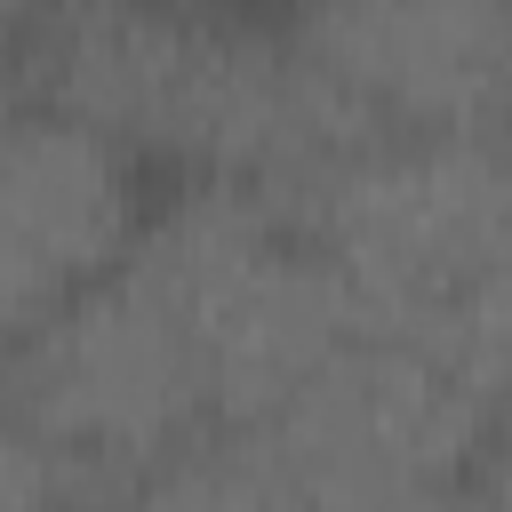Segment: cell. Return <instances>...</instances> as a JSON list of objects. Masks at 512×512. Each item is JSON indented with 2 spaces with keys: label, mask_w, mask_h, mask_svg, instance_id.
<instances>
[{
  "label": "cell",
  "mask_w": 512,
  "mask_h": 512,
  "mask_svg": "<svg viewBox=\"0 0 512 512\" xmlns=\"http://www.w3.org/2000/svg\"><path fill=\"white\" fill-rule=\"evenodd\" d=\"M0 408L24 416L96 496L128 488L136 472L224 440L200 392V368L136 280L128 248L80 296H64L16 352H0Z\"/></svg>",
  "instance_id": "5b68a950"
},
{
  "label": "cell",
  "mask_w": 512,
  "mask_h": 512,
  "mask_svg": "<svg viewBox=\"0 0 512 512\" xmlns=\"http://www.w3.org/2000/svg\"><path fill=\"white\" fill-rule=\"evenodd\" d=\"M360 128H504V0H264Z\"/></svg>",
  "instance_id": "8992f818"
},
{
  "label": "cell",
  "mask_w": 512,
  "mask_h": 512,
  "mask_svg": "<svg viewBox=\"0 0 512 512\" xmlns=\"http://www.w3.org/2000/svg\"><path fill=\"white\" fill-rule=\"evenodd\" d=\"M432 512H504V472H480L472 488H456V496L432 504Z\"/></svg>",
  "instance_id": "8fae6325"
},
{
  "label": "cell",
  "mask_w": 512,
  "mask_h": 512,
  "mask_svg": "<svg viewBox=\"0 0 512 512\" xmlns=\"http://www.w3.org/2000/svg\"><path fill=\"white\" fill-rule=\"evenodd\" d=\"M144 200L152 176L128 152L32 96H0V352L120 264Z\"/></svg>",
  "instance_id": "52a82bcc"
},
{
  "label": "cell",
  "mask_w": 512,
  "mask_h": 512,
  "mask_svg": "<svg viewBox=\"0 0 512 512\" xmlns=\"http://www.w3.org/2000/svg\"><path fill=\"white\" fill-rule=\"evenodd\" d=\"M352 328L408 336L504 392V128H368L288 200Z\"/></svg>",
  "instance_id": "7a4b0ae2"
},
{
  "label": "cell",
  "mask_w": 512,
  "mask_h": 512,
  "mask_svg": "<svg viewBox=\"0 0 512 512\" xmlns=\"http://www.w3.org/2000/svg\"><path fill=\"white\" fill-rule=\"evenodd\" d=\"M96 512H320V504H304L240 432H224V440H200V448L136 472Z\"/></svg>",
  "instance_id": "ba28073f"
},
{
  "label": "cell",
  "mask_w": 512,
  "mask_h": 512,
  "mask_svg": "<svg viewBox=\"0 0 512 512\" xmlns=\"http://www.w3.org/2000/svg\"><path fill=\"white\" fill-rule=\"evenodd\" d=\"M16 96L80 120L152 184H248L272 200L368 136L264 0H40Z\"/></svg>",
  "instance_id": "6da1fadb"
},
{
  "label": "cell",
  "mask_w": 512,
  "mask_h": 512,
  "mask_svg": "<svg viewBox=\"0 0 512 512\" xmlns=\"http://www.w3.org/2000/svg\"><path fill=\"white\" fill-rule=\"evenodd\" d=\"M40 0H0V96H16V56H24V24Z\"/></svg>",
  "instance_id": "30bf717a"
},
{
  "label": "cell",
  "mask_w": 512,
  "mask_h": 512,
  "mask_svg": "<svg viewBox=\"0 0 512 512\" xmlns=\"http://www.w3.org/2000/svg\"><path fill=\"white\" fill-rule=\"evenodd\" d=\"M128 264L176 320L216 432H256L352 336L296 216L248 184H152Z\"/></svg>",
  "instance_id": "3957f363"
},
{
  "label": "cell",
  "mask_w": 512,
  "mask_h": 512,
  "mask_svg": "<svg viewBox=\"0 0 512 512\" xmlns=\"http://www.w3.org/2000/svg\"><path fill=\"white\" fill-rule=\"evenodd\" d=\"M240 440L320 512H432L496 472L504 392L408 336L352 328Z\"/></svg>",
  "instance_id": "277c9868"
},
{
  "label": "cell",
  "mask_w": 512,
  "mask_h": 512,
  "mask_svg": "<svg viewBox=\"0 0 512 512\" xmlns=\"http://www.w3.org/2000/svg\"><path fill=\"white\" fill-rule=\"evenodd\" d=\"M104 496L24 424L0 408V512H96Z\"/></svg>",
  "instance_id": "9c48e42d"
}]
</instances>
